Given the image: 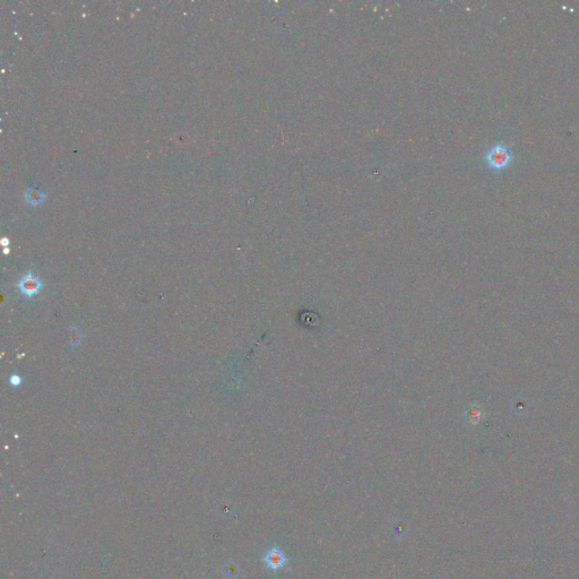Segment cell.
Returning <instances> with one entry per match:
<instances>
[{
    "instance_id": "obj_6",
    "label": "cell",
    "mask_w": 579,
    "mask_h": 579,
    "mask_svg": "<svg viewBox=\"0 0 579 579\" xmlns=\"http://www.w3.org/2000/svg\"><path fill=\"white\" fill-rule=\"evenodd\" d=\"M8 381H9V384H11V385L13 386V387H18V386L22 385L23 379H22V377H21L20 375H16V374H15V375H12L11 377H9Z\"/></svg>"
},
{
    "instance_id": "obj_2",
    "label": "cell",
    "mask_w": 579,
    "mask_h": 579,
    "mask_svg": "<svg viewBox=\"0 0 579 579\" xmlns=\"http://www.w3.org/2000/svg\"><path fill=\"white\" fill-rule=\"evenodd\" d=\"M16 289L20 291V293L25 299L32 300L43 289V283H42L40 277L35 275L34 273L27 272L18 280L16 283Z\"/></svg>"
},
{
    "instance_id": "obj_1",
    "label": "cell",
    "mask_w": 579,
    "mask_h": 579,
    "mask_svg": "<svg viewBox=\"0 0 579 579\" xmlns=\"http://www.w3.org/2000/svg\"><path fill=\"white\" fill-rule=\"evenodd\" d=\"M515 154L512 148L503 144L493 145L486 154V162L488 167L493 171L501 172L510 167L515 161Z\"/></svg>"
},
{
    "instance_id": "obj_3",
    "label": "cell",
    "mask_w": 579,
    "mask_h": 579,
    "mask_svg": "<svg viewBox=\"0 0 579 579\" xmlns=\"http://www.w3.org/2000/svg\"><path fill=\"white\" fill-rule=\"evenodd\" d=\"M265 562L267 567L272 569H279L284 564V555L279 550H271L270 552L266 554Z\"/></svg>"
},
{
    "instance_id": "obj_4",
    "label": "cell",
    "mask_w": 579,
    "mask_h": 579,
    "mask_svg": "<svg viewBox=\"0 0 579 579\" xmlns=\"http://www.w3.org/2000/svg\"><path fill=\"white\" fill-rule=\"evenodd\" d=\"M44 198V194L42 191L39 190H26V201L29 204L33 205V206H36L39 205L40 203L43 201Z\"/></svg>"
},
{
    "instance_id": "obj_5",
    "label": "cell",
    "mask_w": 579,
    "mask_h": 579,
    "mask_svg": "<svg viewBox=\"0 0 579 579\" xmlns=\"http://www.w3.org/2000/svg\"><path fill=\"white\" fill-rule=\"evenodd\" d=\"M67 333L72 334V336H67V342H68V344H69V343H70V341H72V338H74V341H73V344H72V346L77 345V344H79V343L82 342L83 335H82L81 331H79V329H78L77 327H75V326L69 327V328L67 329Z\"/></svg>"
}]
</instances>
